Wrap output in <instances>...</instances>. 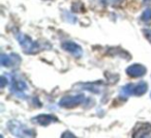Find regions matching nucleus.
<instances>
[{
	"label": "nucleus",
	"instance_id": "nucleus-1",
	"mask_svg": "<svg viewBox=\"0 0 151 138\" xmlns=\"http://www.w3.org/2000/svg\"><path fill=\"white\" fill-rule=\"evenodd\" d=\"M9 132L14 136L17 137H33L35 136V131L30 128H28L26 125L22 123L19 121H12L7 123Z\"/></svg>",
	"mask_w": 151,
	"mask_h": 138
},
{
	"label": "nucleus",
	"instance_id": "nucleus-2",
	"mask_svg": "<svg viewBox=\"0 0 151 138\" xmlns=\"http://www.w3.org/2000/svg\"><path fill=\"white\" fill-rule=\"evenodd\" d=\"M16 38L19 42L20 46L22 47V49L24 50V52L27 53V54H35L40 51V44H37L36 42H34L31 38L27 36V34L20 33L18 32L16 34Z\"/></svg>",
	"mask_w": 151,
	"mask_h": 138
},
{
	"label": "nucleus",
	"instance_id": "nucleus-3",
	"mask_svg": "<svg viewBox=\"0 0 151 138\" xmlns=\"http://www.w3.org/2000/svg\"><path fill=\"white\" fill-rule=\"evenodd\" d=\"M28 86L25 83L23 79L21 77H19L18 75H14L12 77V85H11V90L15 96H17L18 98H26L25 92H27Z\"/></svg>",
	"mask_w": 151,
	"mask_h": 138
},
{
	"label": "nucleus",
	"instance_id": "nucleus-4",
	"mask_svg": "<svg viewBox=\"0 0 151 138\" xmlns=\"http://www.w3.org/2000/svg\"><path fill=\"white\" fill-rule=\"evenodd\" d=\"M84 94H76V96H65L59 102V106L63 108H73L84 102Z\"/></svg>",
	"mask_w": 151,
	"mask_h": 138
},
{
	"label": "nucleus",
	"instance_id": "nucleus-5",
	"mask_svg": "<svg viewBox=\"0 0 151 138\" xmlns=\"http://www.w3.org/2000/svg\"><path fill=\"white\" fill-rule=\"evenodd\" d=\"M0 62L2 67H16V65H19L21 62V58H20L19 55L15 54V53H12V54H2L1 55V58H0Z\"/></svg>",
	"mask_w": 151,
	"mask_h": 138
},
{
	"label": "nucleus",
	"instance_id": "nucleus-6",
	"mask_svg": "<svg viewBox=\"0 0 151 138\" xmlns=\"http://www.w3.org/2000/svg\"><path fill=\"white\" fill-rule=\"evenodd\" d=\"M151 133L150 123H138L132 132V136L134 138H144L148 137Z\"/></svg>",
	"mask_w": 151,
	"mask_h": 138
},
{
	"label": "nucleus",
	"instance_id": "nucleus-7",
	"mask_svg": "<svg viewBox=\"0 0 151 138\" xmlns=\"http://www.w3.org/2000/svg\"><path fill=\"white\" fill-rule=\"evenodd\" d=\"M31 121L33 123H36V125L40 126H44V127H47V126L51 125L53 123H57L58 121V118L54 115H50V114H40L37 116L33 117L31 119Z\"/></svg>",
	"mask_w": 151,
	"mask_h": 138
},
{
	"label": "nucleus",
	"instance_id": "nucleus-8",
	"mask_svg": "<svg viewBox=\"0 0 151 138\" xmlns=\"http://www.w3.org/2000/svg\"><path fill=\"white\" fill-rule=\"evenodd\" d=\"M62 48L64 49L65 51L69 52L71 55H73L77 58H80L83 55V49L81 48V46H79L78 44L73 42H65L62 44Z\"/></svg>",
	"mask_w": 151,
	"mask_h": 138
},
{
	"label": "nucleus",
	"instance_id": "nucleus-9",
	"mask_svg": "<svg viewBox=\"0 0 151 138\" xmlns=\"http://www.w3.org/2000/svg\"><path fill=\"white\" fill-rule=\"evenodd\" d=\"M126 74H127L129 77H134V78H138V77H142L146 74V68L142 65H132L130 67H128L126 69Z\"/></svg>",
	"mask_w": 151,
	"mask_h": 138
},
{
	"label": "nucleus",
	"instance_id": "nucleus-10",
	"mask_svg": "<svg viewBox=\"0 0 151 138\" xmlns=\"http://www.w3.org/2000/svg\"><path fill=\"white\" fill-rule=\"evenodd\" d=\"M134 84L129 83L125 86H122V87L120 88V94H119L120 98L126 99L130 96H134Z\"/></svg>",
	"mask_w": 151,
	"mask_h": 138
},
{
	"label": "nucleus",
	"instance_id": "nucleus-11",
	"mask_svg": "<svg viewBox=\"0 0 151 138\" xmlns=\"http://www.w3.org/2000/svg\"><path fill=\"white\" fill-rule=\"evenodd\" d=\"M148 89V85L146 82H140V83L134 85V96H143Z\"/></svg>",
	"mask_w": 151,
	"mask_h": 138
},
{
	"label": "nucleus",
	"instance_id": "nucleus-12",
	"mask_svg": "<svg viewBox=\"0 0 151 138\" xmlns=\"http://www.w3.org/2000/svg\"><path fill=\"white\" fill-rule=\"evenodd\" d=\"M101 82H99H99H97V83H85L84 85H82V87L91 90V92H93L94 94H99V92H101Z\"/></svg>",
	"mask_w": 151,
	"mask_h": 138
},
{
	"label": "nucleus",
	"instance_id": "nucleus-13",
	"mask_svg": "<svg viewBox=\"0 0 151 138\" xmlns=\"http://www.w3.org/2000/svg\"><path fill=\"white\" fill-rule=\"evenodd\" d=\"M141 20L145 23L151 22V9H146L141 16Z\"/></svg>",
	"mask_w": 151,
	"mask_h": 138
},
{
	"label": "nucleus",
	"instance_id": "nucleus-14",
	"mask_svg": "<svg viewBox=\"0 0 151 138\" xmlns=\"http://www.w3.org/2000/svg\"><path fill=\"white\" fill-rule=\"evenodd\" d=\"M143 33H144L145 38H146L147 40L149 41V43L151 44V29L150 28H145V29H143Z\"/></svg>",
	"mask_w": 151,
	"mask_h": 138
},
{
	"label": "nucleus",
	"instance_id": "nucleus-15",
	"mask_svg": "<svg viewBox=\"0 0 151 138\" xmlns=\"http://www.w3.org/2000/svg\"><path fill=\"white\" fill-rule=\"evenodd\" d=\"M123 1L124 0H107V2L109 3V4L113 5V7H118V5L121 4Z\"/></svg>",
	"mask_w": 151,
	"mask_h": 138
},
{
	"label": "nucleus",
	"instance_id": "nucleus-16",
	"mask_svg": "<svg viewBox=\"0 0 151 138\" xmlns=\"http://www.w3.org/2000/svg\"><path fill=\"white\" fill-rule=\"evenodd\" d=\"M6 84H9V80L5 79V76H1V87H4Z\"/></svg>",
	"mask_w": 151,
	"mask_h": 138
},
{
	"label": "nucleus",
	"instance_id": "nucleus-17",
	"mask_svg": "<svg viewBox=\"0 0 151 138\" xmlns=\"http://www.w3.org/2000/svg\"><path fill=\"white\" fill-rule=\"evenodd\" d=\"M61 137H75V135H71L70 132H64Z\"/></svg>",
	"mask_w": 151,
	"mask_h": 138
},
{
	"label": "nucleus",
	"instance_id": "nucleus-18",
	"mask_svg": "<svg viewBox=\"0 0 151 138\" xmlns=\"http://www.w3.org/2000/svg\"><path fill=\"white\" fill-rule=\"evenodd\" d=\"M144 1H145V2H148V1H150V2H151V0H144Z\"/></svg>",
	"mask_w": 151,
	"mask_h": 138
}]
</instances>
